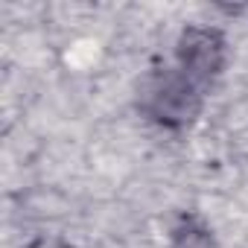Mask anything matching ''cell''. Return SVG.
Instances as JSON below:
<instances>
[{"label":"cell","mask_w":248,"mask_h":248,"mask_svg":"<svg viewBox=\"0 0 248 248\" xmlns=\"http://www.w3.org/2000/svg\"><path fill=\"white\" fill-rule=\"evenodd\" d=\"M204 99V88H199L190 76H184L178 67H164L146 76L140 85L138 108L167 129H184L199 117Z\"/></svg>","instance_id":"6da1fadb"},{"label":"cell","mask_w":248,"mask_h":248,"mask_svg":"<svg viewBox=\"0 0 248 248\" xmlns=\"http://www.w3.org/2000/svg\"><path fill=\"white\" fill-rule=\"evenodd\" d=\"M175 67L207 91L225 67V38L210 27H187L175 47Z\"/></svg>","instance_id":"7a4b0ae2"},{"label":"cell","mask_w":248,"mask_h":248,"mask_svg":"<svg viewBox=\"0 0 248 248\" xmlns=\"http://www.w3.org/2000/svg\"><path fill=\"white\" fill-rule=\"evenodd\" d=\"M170 248H216V239L207 231V225H202L199 219L187 216V219H181L175 225Z\"/></svg>","instance_id":"3957f363"}]
</instances>
